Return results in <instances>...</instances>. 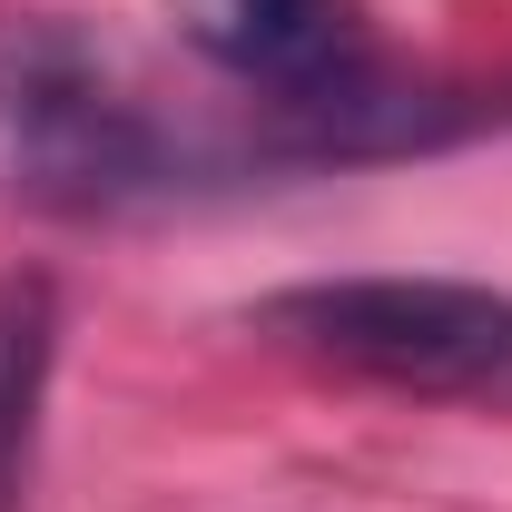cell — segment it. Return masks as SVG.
<instances>
[{"label": "cell", "instance_id": "obj_1", "mask_svg": "<svg viewBox=\"0 0 512 512\" xmlns=\"http://www.w3.org/2000/svg\"><path fill=\"white\" fill-rule=\"evenodd\" d=\"M256 325L335 375L394 384V394H444L512 414V296L473 276H316L266 296Z\"/></svg>", "mask_w": 512, "mask_h": 512}, {"label": "cell", "instance_id": "obj_2", "mask_svg": "<svg viewBox=\"0 0 512 512\" xmlns=\"http://www.w3.org/2000/svg\"><path fill=\"white\" fill-rule=\"evenodd\" d=\"M168 148L69 20L0 30V197L40 217H109L158 188Z\"/></svg>", "mask_w": 512, "mask_h": 512}, {"label": "cell", "instance_id": "obj_3", "mask_svg": "<svg viewBox=\"0 0 512 512\" xmlns=\"http://www.w3.org/2000/svg\"><path fill=\"white\" fill-rule=\"evenodd\" d=\"M168 20H178L227 79L276 89L286 109L325 119V138L345 119H365V109H384L345 0H168Z\"/></svg>", "mask_w": 512, "mask_h": 512}, {"label": "cell", "instance_id": "obj_4", "mask_svg": "<svg viewBox=\"0 0 512 512\" xmlns=\"http://www.w3.org/2000/svg\"><path fill=\"white\" fill-rule=\"evenodd\" d=\"M50 355H60V296H50V276H10L0 286V512L30 503Z\"/></svg>", "mask_w": 512, "mask_h": 512}]
</instances>
